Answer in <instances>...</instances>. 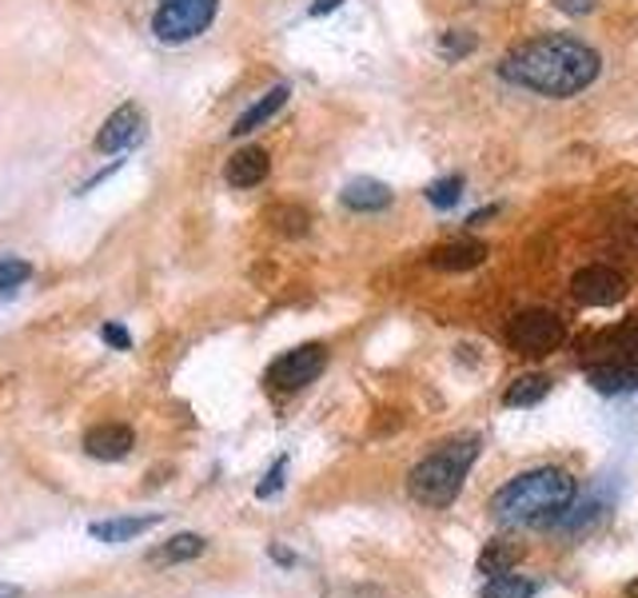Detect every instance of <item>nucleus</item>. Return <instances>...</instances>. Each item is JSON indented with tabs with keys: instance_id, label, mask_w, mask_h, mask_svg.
<instances>
[{
	"instance_id": "nucleus-24",
	"label": "nucleus",
	"mask_w": 638,
	"mask_h": 598,
	"mask_svg": "<svg viewBox=\"0 0 638 598\" xmlns=\"http://www.w3.org/2000/svg\"><path fill=\"white\" fill-rule=\"evenodd\" d=\"M272 220L280 224V231H288V236H304L307 231V211L304 208H275Z\"/></svg>"
},
{
	"instance_id": "nucleus-20",
	"label": "nucleus",
	"mask_w": 638,
	"mask_h": 598,
	"mask_svg": "<svg viewBox=\"0 0 638 598\" xmlns=\"http://www.w3.org/2000/svg\"><path fill=\"white\" fill-rule=\"evenodd\" d=\"M475 32H467V29H451V32H443L440 36V56L443 61H467V56L475 53Z\"/></svg>"
},
{
	"instance_id": "nucleus-7",
	"label": "nucleus",
	"mask_w": 638,
	"mask_h": 598,
	"mask_svg": "<svg viewBox=\"0 0 638 598\" xmlns=\"http://www.w3.org/2000/svg\"><path fill=\"white\" fill-rule=\"evenodd\" d=\"M571 295L586 307H610L627 295V280L615 268H607V263H591V268H578L575 272Z\"/></svg>"
},
{
	"instance_id": "nucleus-28",
	"label": "nucleus",
	"mask_w": 638,
	"mask_h": 598,
	"mask_svg": "<svg viewBox=\"0 0 638 598\" xmlns=\"http://www.w3.org/2000/svg\"><path fill=\"white\" fill-rule=\"evenodd\" d=\"M339 4H344V0H315V4H312V17H327V12H335Z\"/></svg>"
},
{
	"instance_id": "nucleus-23",
	"label": "nucleus",
	"mask_w": 638,
	"mask_h": 598,
	"mask_svg": "<svg viewBox=\"0 0 638 598\" xmlns=\"http://www.w3.org/2000/svg\"><path fill=\"white\" fill-rule=\"evenodd\" d=\"M515 558H519V551L507 543H487V551L479 555V570L483 575H507V570L515 567Z\"/></svg>"
},
{
	"instance_id": "nucleus-25",
	"label": "nucleus",
	"mask_w": 638,
	"mask_h": 598,
	"mask_svg": "<svg viewBox=\"0 0 638 598\" xmlns=\"http://www.w3.org/2000/svg\"><path fill=\"white\" fill-rule=\"evenodd\" d=\"M283 471H288V459H275V467L268 471V479L256 487V494H260V499H272V494L283 487Z\"/></svg>"
},
{
	"instance_id": "nucleus-14",
	"label": "nucleus",
	"mask_w": 638,
	"mask_h": 598,
	"mask_svg": "<svg viewBox=\"0 0 638 598\" xmlns=\"http://www.w3.org/2000/svg\"><path fill=\"white\" fill-rule=\"evenodd\" d=\"M288 96H292V88H288V85H275L268 96H260V100H256V105H251L248 112H244L240 120L231 124V137H251L256 128H263L275 112H280L283 105H288Z\"/></svg>"
},
{
	"instance_id": "nucleus-9",
	"label": "nucleus",
	"mask_w": 638,
	"mask_h": 598,
	"mask_svg": "<svg viewBox=\"0 0 638 598\" xmlns=\"http://www.w3.org/2000/svg\"><path fill=\"white\" fill-rule=\"evenodd\" d=\"M132 447H137V431L128 427V423H100V427H93L84 435V452L100 463L128 459Z\"/></svg>"
},
{
	"instance_id": "nucleus-18",
	"label": "nucleus",
	"mask_w": 638,
	"mask_h": 598,
	"mask_svg": "<svg viewBox=\"0 0 638 598\" xmlns=\"http://www.w3.org/2000/svg\"><path fill=\"white\" fill-rule=\"evenodd\" d=\"M534 583L531 578H523V575H495L487 587H483V598H534Z\"/></svg>"
},
{
	"instance_id": "nucleus-8",
	"label": "nucleus",
	"mask_w": 638,
	"mask_h": 598,
	"mask_svg": "<svg viewBox=\"0 0 638 598\" xmlns=\"http://www.w3.org/2000/svg\"><path fill=\"white\" fill-rule=\"evenodd\" d=\"M140 137H144V112L137 105H120L96 132V152H105V156L128 152L132 144H140Z\"/></svg>"
},
{
	"instance_id": "nucleus-30",
	"label": "nucleus",
	"mask_w": 638,
	"mask_h": 598,
	"mask_svg": "<svg viewBox=\"0 0 638 598\" xmlns=\"http://www.w3.org/2000/svg\"><path fill=\"white\" fill-rule=\"evenodd\" d=\"M164 4H167V0H164Z\"/></svg>"
},
{
	"instance_id": "nucleus-13",
	"label": "nucleus",
	"mask_w": 638,
	"mask_h": 598,
	"mask_svg": "<svg viewBox=\"0 0 638 598\" xmlns=\"http://www.w3.org/2000/svg\"><path fill=\"white\" fill-rule=\"evenodd\" d=\"M339 199H344V208H352V211H383V208H391V199L396 196H391V188L383 180L359 176L339 192Z\"/></svg>"
},
{
	"instance_id": "nucleus-2",
	"label": "nucleus",
	"mask_w": 638,
	"mask_h": 598,
	"mask_svg": "<svg viewBox=\"0 0 638 598\" xmlns=\"http://www.w3.org/2000/svg\"><path fill=\"white\" fill-rule=\"evenodd\" d=\"M575 503V479L563 467L515 475L491 499V514L502 526H551Z\"/></svg>"
},
{
	"instance_id": "nucleus-17",
	"label": "nucleus",
	"mask_w": 638,
	"mask_h": 598,
	"mask_svg": "<svg viewBox=\"0 0 638 598\" xmlns=\"http://www.w3.org/2000/svg\"><path fill=\"white\" fill-rule=\"evenodd\" d=\"M591 351H610L615 359H627L623 351H638V315H630V319L618 327V331H603V336H595ZM607 363H610V359H607Z\"/></svg>"
},
{
	"instance_id": "nucleus-3",
	"label": "nucleus",
	"mask_w": 638,
	"mask_h": 598,
	"mask_svg": "<svg viewBox=\"0 0 638 598\" xmlns=\"http://www.w3.org/2000/svg\"><path fill=\"white\" fill-rule=\"evenodd\" d=\"M475 459H479V439H451L440 452H431L428 459H419L408 475V491L415 503L423 507H451L459 499L467 475H472Z\"/></svg>"
},
{
	"instance_id": "nucleus-27",
	"label": "nucleus",
	"mask_w": 638,
	"mask_h": 598,
	"mask_svg": "<svg viewBox=\"0 0 638 598\" xmlns=\"http://www.w3.org/2000/svg\"><path fill=\"white\" fill-rule=\"evenodd\" d=\"M555 9L566 17H591L598 9V0H555Z\"/></svg>"
},
{
	"instance_id": "nucleus-4",
	"label": "nucleus",
	"mask_w": 638,
	"mask_h": 598,
	"mask_svg": "<svg viewBox=\"0 0 638 598\" xmlns=\"http://www.w3.org/2000/svg\"><path fill=\"white\" fill-rule=\"evenodd\" d=\"M216 12H220V0H167L152 17V32L164 44H188L199 32H208Z\"/></svg>"
},
{
	"instance_id": "nucleus-19",
	"label": "nucleus",
	"mask_w": 638,
	"mask_h": 598,
	"mask_svg": "<svg viewBox=\"0 0 638 598\" xmlns=\"http://www.w3.org/2000/svg\"><path fill=\"white\" fill-rule=\"evenodd\" d=\"M204 546L208 543H204L199 535H176V539H167L152 558H156V563H188V558L204 555Z\"/></svg>"
},
{
	"instance_id": "nucleus-22",
	"label": "nucleus",
	"mask_w": 638,
	"mask_h": 598,
	"mask_svg": "<svg viewBox=\"0 0 638 598\" xmlns=\"http://www.w3.org/2000/svg\"><path fill=\"white\" fill-rule=\"evenodd\" d=\"M32 280V263L17 255H0V295H12L21 284Z\"/></svg>"
},
{
	"instance_id": "nucleus-11",
	"label": "nucleus",
	"mask_w": 638,
	"mask_h": 598,
	"mask_svg": "<svg viewBox=\"0 0 638 598\" xmlns=\"http://www.w3.org/2000/svg\"><path fill=\"white\" fill-rule=\"evenodd\" d=\"M268 172H272V156H268L263 148L251 144V148H240V152L228 160L224 180H228L231 188H256V184L268 180Z\"/></svg>"
},
{
	"instance_id": "nucleus-29",
	"label": "nucleus",
	"mask_w": 638,
	"mask_h": 598,
	"mask_svg": "<svg viewBox=\"0 0 638 598\" xmlns=\"http://www.w3.org/2000/svg\"><path fill=\"white\" fill-rule=\"evenodd\" d=\"M24 590L21 587H0V598H21Z\"/></svg>"
},
{
	"instance_id": "nucleus-12",
	"label": "nucleus",
	"mask_w": 638,
	"mask_h": 598,
	"mask_svg": "<svg viewBox=\"0 0 638 598\" xmlns=\"http://www.w3.org/2000/svg\"><path fill=\"white\" fill-rule=\"evenodd\" d=\"M483 260H487V243H475V240L440 243V248L428 255V263L431 268H440V272H472V268H479Z\"/></svg>"
},
{
	"instance_id": "nucleus-1",
	"label": "nucleus",
	"mask_w": 638,
	"mask_h": 598,
	"mask_svg": "<svg viewBox=\"0 0 638 598\" xmlns=\"http://www.w3.org/2000/svg\"><path fill=\"white\" fill-rule=\"evenodd\" d=\"M603 73V56L571 32H547L534 41L519 44L502 56L499 76L507 85L523 88L534 96H551V100H566L591 88Z\"/></svg>"
},
{
	"instance_id": "nucleus-21",
	"label": "nucleus",
	"mask_w": 638,
	"mask_h": 598,
	"mask_svg": "<svg viewBox=\"0 0 638 598\" xmlns=\"http://www.w3.org/2000/svg\"><path fill=\"white\" fill-rule=\"evenodd\" d=\"M428 204L431 208H440V211H447V208H455L459 204V196H463V176H443V180H435V184H428Z\"/></svg>"
},
{
	"instance_id": "nucleus-26",
	"label": "nucleus",
	"mask_w": 638,
	"mask_h": 598,
	"mask_svg": "<svg viewBox=\"0 0 638 598\" xmlns=\"http://www.w3.org/2000/svg\"><path fill=\"white\" fill-rule=\"evenodd\" d=\"M100 336H105V344L116 347V351H128V347H132V336H128L120 324H105L100 327Z\"/></svg>"
},
{
	"instance_id": "nucleus-15",
	"label": "nucleus",
	"mask_w": 638,
	"mask_h": 598,
	"mask_svg": "<svg viewBox=\"0 0 638 598\" xmlns=\"http://www.w3.org/2000/svg\"><path fill=\"white\" fill-rule=\"evenodd\" d=\"M160 523V514H140V519H105V523H93L88 535L96 543H128V539H140L144 531Z\"/></svg>"
},
{
	"instance_id": "nucleus-10",
	"label": "nucleus",
	"mask_w": 638,
	"mask_h": 598,
	"mask_svg": "<svg viewBox=\"0 0 638 598\" xmlns=\"http://www.w3.org/2000/svg\"><path fill=\"white\" fill-rule=\"evenodd\" d=\"M591 388L603 395H627L638 391V359H610V363H591L586 368Z\"/></svg>"
},
{
	"instance_id": "nucleus-6",
	"label": "nucleus",
	"mask_w": 638,
	"mask_h": 598,
	"mask_svg": "<svg viewBox=\"0 0 638 598\" xmlns=\"http://www.w3.org/2000/svg\"><path fill=\"white\" fill-rule=\"evenodd\" d=\"M324 368H327V347L304 344L295 347V351H283V356L275 359L272 368H268V383H272L275 391H300L324 376Z\"/></svg>"
},
{
	"instance_id": "nucleus-16",
	"label": "nucleus",
	"mask_w": 638,
	"mask_h": 598,
	"mask_svg": "<svg viewBox=\"0 0 638 598\" xmlns=\"http://www.w3.org/2000/svg\"><path fill=\"white\" fill-rule=\"evenodd\" d=\"M547 391H551V379L539 376V371H531V376H519L507 388V395H502V403L507 407H534V403H543Z\"/></svg>"
},
{
	"instance_id": "nucleus-5",
	"label": "nucleus",
	"mask_w": 638,
	"mask_h": 598,
	"mask_svg": "<svg viewBox=\"0 0 638 598\" xmlns=\"http://www.w3.org/2000/svg\"><path fill=\"white\" fill-rule=\"evenodd\" d=\"M507 339H511L515 351H523V356H551L559 344L566 339V327L555 312H547V307H531V312H519L507 327Z\"/></svg>"
}]
</instances>
